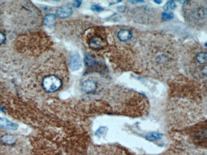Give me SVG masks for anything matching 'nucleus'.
I'll list each match as a JSON object with an SVG mask.
<instances>
[{
	"label": "nucleus",
	"instance_id": "nucleus-1",
	"mask_svg": "<svg viewBox=\"0 0 207 155\" xmlns=\"http://www.w3.org/2000/svg\"><path fill=\"white\" fill-rule=\"evenodd\" d=\"M188 2L186 5L184 12L189 21L198 23L206 19L207 9L204 5L199 4Z\"/></svg>",
	"mask_w": 207,
	"mask_h": 155
},
{
	"label": "nucleus",
	"instance_id": "nucleus-2",
	"mask_svg": "<svg viewBox=\"0 0 207 155\" xmlns=\"http://www.w3.org/2000/svg\"><path fill=\"white\" fill-rule=\"evenodd\" d=\"M42 85L45 90L47 92H52L60 89L62 85V82L57 76L50 75L43 79Z\"/></svg>",
	"mask_w": 207,
	"mask_h": 155
},
{
	"label": "nucleus",
	"instance_id": "nucleus-3",
	"mask_svg": "<svg viewBox=\"0 0 207 155\" xmlns=\"http://www.w3.org/2000/svg\"><path fill=\"white\" fill-rule=\"evenodd\" d=\"M82 62L79 55L73 53L70 56L69 65L70 69L72 71H76L81 68Z\"/></svg>",
	"mask_w": 207,
	"mask_h": 155
},
{
	"label": "nucleus",
	"instance_id": "nucleus-4",
	"mask_svg": "<svg viewBox=\"0 0 207 155\" xmlns=\"http://www.w3.org/2000/svg\"><path fill=\"white\" fill-rule=\"evenodd\" d=\"M97 88V84L94 81L87 80L83 83L81 86L82 90L87 94L93 93Z\"/></svg>",
	"mask_w": 207,
	"mask_h": 155
},
{
	"label": "nucleus",
	"instance_id": "nucleus-5",
	"mask_svg": "<svg viewBox=\"0 0 207 155\" xmlns=\"http://www.w3.org/2000/svg\"><path fill=\"white\" fill-rule=\"evenodd\" d=\"M17 124L10 121L5 117H0V128L7 130L16 131L18 128Z\"/></svg>",
	"mask_w": 207,
	"mask_h": 155
},
{
	"label": "nucleus",
	"instance_id": "nucleus-6",
	"mask_svg": "<svg viewBox=\"0 0 207 155\" xmlns=\"http://www.w3.org/2000/svg\"><path fill=\"white\" fill-rule=\"evenodd\" d=\"M57 16L61 18H66L71 16L72 13V9L67 6H64L58 8L56 12Z\"/></svg>",
	"mask_w": 207,
	"mask_h": 155
},
{
	"label": "nucleus",
	"instance_id": "nucleus-7",
	"mask_svg": "<svg viewBox=\"0 0 207 155\" xmlns=\"http://www.w3.org/2000/svg\"><path fill=\"white\" fill-rule=\"evenodd\" d=\"M119 39L122 42H126L131 39L132 34L131 31L127 29L121 30L118 32L117 35Z\"/></svg>",
	"mask_w": 207,
	"mask_h": 155
},
{
	"label": "nucleus",
	"instance_id": "nucleus-8",
	"mask_svg": "<svg viewBox=\"0 0 207 155\" xmlns=\"http://www.w3.org/2000/svg\"><path fill=\"white\" fill-rule=\"evenodd\" d=\"M1 141L5 145L12 146L16 142V139L13 135L6 134L3 135L1 137Z\"/></svg>",
	"mask_w": 207,
	"mask_h": 155
},
{
	"label": "nucleus",
	"instance_id": "nucleus-9",
	"mask_svg": "<svg viewBox=\"0 0 207 155\" xmlns=\"http://www.w3.org/2000/svg\"><path fill=\"white\" fill-rule=\"evenodd\" d=\"M103 41L102 39L99 37H94L91 39L90 41V45L91 48L98 49L102 45Z\"/></svg>",
	"mask_w": 207,
	"mask_h": 155
},
{
	"label": "nucleus",
	"instance_id": "nucleus-10",
	"mask_svg": "<svg viewBox=\"0 0 207 155\" xmlns=\"http://www.w3.org/2000/svg\"><path fill=\"white\" fill-rule=\"evenodd\" d=\"M197 62L200 64H206L207 62V53L204 52H199L197 53L195 57Z\"/></svg>",
	"mask_w": 207,
	"mask_h": 155
},
{
	"label": "nucleus",
	"instance_id": "nucleus-11",
	"mask_svg": "<svg viewBox=\"0 0 207 155\" xmlns=\"http://www.w3.org/2000/svg\"><path fill=\"white\" fill-rule=\"evenodd\" d=\"M56 21V16L55 15L50 14L45 17L44 22L45 24L47 27H50L54 25Z\"/></svg>",
	"mask_w": 207,
	"mask_h": 155
},
{
	"label": "nucleus",
	"instance_id": "nucleus-12",
	"mask_svg": "<svg viewBox=\"0 0 207 155\" xmlns=\"http://www.w3.org/2000/svg\"><path fill=\"white\" fill-rule=\"evenodd\" d=\"M85 63L88 67H91L95 63V59L91 56H87L85 59Z\"/></svg>",
	"mask_w": 207,
	"mask_h": 155
},
{
	"label": "nucleus",
	"instance_id": "nucleus-13",
	"mask_svg": "<svg viewBox=\"0 0 207 155\" xmlns=\"http://www.w3.org/2000/svg\"><path fill=\"white\" fill-rule=\"evenodd\" d=\"M174 17V14L172 12H164L162 14V20L164 21H168Z\"/></svg>",
	"mask_w": 207,
	"mask_h": 155
},
{
	"label": "nucleus",
	"instance_id": "nucleus-14",
	"mask_svg": "<svg viewBox=\"0 0 207 155\" xmlns=\"http://www.w3.org/2000/svg\"><path fill=\"white\" fill-rule=\"evenodd\" d=\"M161 135L159 133H151L149 135L147 136V138L150 141H156L157 140L160 139L161 137Z\"/></svg>",
	"mask_w": 207,
	"mask_h": 155
},
{
	"label": "nucleus",
	"instance_id": "nucleus-15",
	"mask_svg": "<svg viewBox=\"0 0 207 155\" xmlns=\"http://www.w3.org/2000/svg\"><path fill=\"white\" fill-rule=\"evenodd\" d=\"M176 6L175 3L172 1L168 2L164 5V9L165 11L175 9Z\"/></svg>",
	"mask_w": 207,
	"mask_h": 155
},
{
	"label": "nucleus",
	"instance_id": "nucleus-16",
	"mask_svg": "<svg viewBox=\"0 0 207 155\" xmlns=\"http://www.w3.org/2000/svg\"><path fill=\"white\" fill-rule=\"evenodd\" d=\"M91 9L93 11H96L97 12H100L103 10V8L102 7L98 5H94L91 6Z\"/></svg>",
	"mask_w": 207,
	"mask_h": 155
},
{
	"label": "nucleus",
	"instance_id": "nucleus-17",
	"mask_svg": "<svg viewBox=\"0 0 207 155\" xmlns=\"http://www.w3.org/2000/svg\"><path fill=\"white\" fill-rule=\"evenodd\" d=\"M6 40L5 35L2 32H0V45H2Z\"/></svg>",
	"mask_w": 207,
	"mask_h": 155
},
{
	"label": "nucleus",
	"instance_id": "nucleus-18",
	"mask_svg": "<svg viewBox=\"0 0 207 155\" xmlns=\"http://www.w3.org/2000/svg\"><path fill=\"white\" fill-rule=\"evenodd\" d=\"M81 3H82V1H75L73 2V5L74 7L78 8V7H79L81 6Z\"/></svg>",
	"mask_w": 207,
	"mask_h": 155
},
{
	"label": "nucleus",
	"instance_id": "nucleus-19",
	"mask_svg": "<svg viewBox=\"0 0 207 155\" xmlns=\"http://www.w3.org/2000/svg\"><path fill=\"white\" fill-rule=\"evenodd\" d=\"M0 110H1V111H2V112H5V111H4L5 110H4L3 107H1V106H0Z\"/></svg>",
	"mask_w": 207,
	"mask_h": 155
},
{
	"label": "nucleus",
	"instance_id": "nucleus-20",
	"mask_svg": "<svg viewBox=\"0 0 207 155\" xmlns=\"http://www.w3.org/2000/svg\"><path fill=\"white\" fill-rule=\"evenodd\" d=\"M155 2H157V4H159V3H161V1H155Z\"/></svg>",
	"mask_w": 207,
	"mask_h": 155
}]
</instances>
